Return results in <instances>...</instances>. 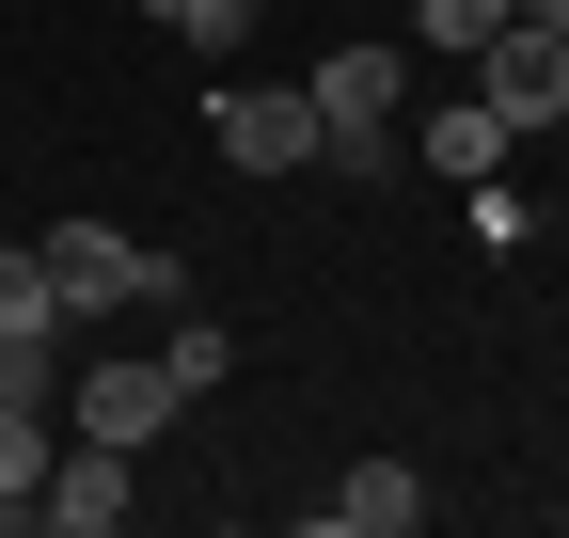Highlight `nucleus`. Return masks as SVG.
<instances>
[{"label": "nucleus", "instance_id": "1", "mask_svg": "<svg viewBox=\"0 0 569 538\" xmlns=\"http://www.w3.org/2000/svg\"><path fill=\"white\" fill-rule=\"evenodd\" d=\"M32 253H48L63 332H111V317H174V301H190V269H174L159 238H111V222H48Z\"/></svg>", "mask_w": 569, "mask_h": 538}, {"label": "nucleus", "instance_id": "2", "mask_svg": "<svg viewBox=\"0 0 569 538\" xmlns=\"http://www.w3.org/2000/svg\"><path fill=\"white\" fill-rule=\"evenodd\" d=\"M301 96H317V159H332L348 190H380V175L411 159V127H396V96H411V48H332Z\"/></svg>", "mask_w": 569, "mask_h": 538}, {"label": "nucleus", "instance_id": "3", "mask_svg": "<svg viewBox=\"0 0 569 538\" xmlns=\"http://www.w3.org/2000/svg\"><path fill=\"white\" fill-rule=\"evenodd\" d=\"M174 412H190V396H174L159 349H142V365H111V349H96V365H63V428H80V444H127V459H142Z\"/></svg>", "mask_w": 569, "mask_h": 538}, {"label": "nucleus", "instance_id": "4", "mask_svg": "<svg viewBox=\"0 0 569 538\" xmlns=\"http://www.w3.org/2000/svg\"><path fill=\"white\" fill-rule=\"evenodd\" d=\"M206 127H222L238 175H301V159H317V96H301V80H222Z\"/></svg>", "mask_w": 569, "mask_h": 538}, {"label": "nucleus", "instance_id": "5", "mask_svg": "<svg viewBox=\"0 0 569 538\" xmlns=\"http://www.w3.org/2000/svg\"><path fill=\"white\" fill-rule=\"evenodd\" d=\"M475 96L507 111V127H569V32H522L507 17V32L475 48Z\"/></svg>", "mask_w": 569, "mask_h": 538}, {"label": "nucleus", "instance_id": "6", "mask_svg": "<svg viewBox=\"0 0 569 538\" xmlns=\"http://www.w3.org/2000/svg\"><path fill=\"white\" fill-rule=\"evenodd\" d=\"M142 491H127V444H80V428H63V459H48V491H32V522L48 538H111Z\"/></svg>", "mask_w": 569, "mask_h": 538}, {"label": "nucleus", "instance_id": "7", "mask_svg": "<svg viewBox=\"0 0 569 538\" xmlns=\"http://www.w3.org/2000/svg\"><path fill=\"white\" fill-rule=\"evenodd\" d=\"M427 522V476L411 459H348V476L317 491V538H411Z\"/></svg>", "mask_w": 569, "mask_h": 538}, {"label": "nucleus", "instance_id": "8", "mask_svg": "<svg viewBox=\"0 0 569 538\" xmlns=\"http://www.w3.org/2000/svg\"><path fill=\"white\" fill-rule=\"evenodd\" d=\"M507 143H522V127L490 111V96H459V111H427V127H411V159H427V175H459V190H475V175H507Z\"/></svg>", "mask_w": 569, "mask_h": 538}, {"label": "nucleus", "instance_id": "9", "mask_svg": "<svg viewBox=\"0 0 569 538\" xmlns=\"http://www.w3.org/2000/svg\"><path fill=\"white\" fill-rule=\"evenodd\" d=\"M159 365H174V396H222V380H238V332L174 301V332H159Z\"/></svg>", "mask_w": 569, "mask_h": 538}, {"label": "nucleus", "instance_id": "10", "mask_svg": "<svg viewBox=\"0 0 569 538\" xmlns=\"http://www.w3.org/2000/svg\"><path fill=\"white\" fill-rule=\"evenodd\" d=\"M0 412H63V332H0Z\"/></svg>", "mask_w": 569, "mask_h": 538}, {"label": "nucleus", "instance_id": "11", "mask_svg": "<svg viewBox=\"0 0 569 538\" xmlns=\"http://www.w3.org/2000/svg\"><path fill=\"white\" fill-rule=\"evenodd\" d=\"M48 459H63V412H0V507L48 491Z\"/></svg>", "mask_w": 569, "mask_h": 538}, {"label": "nucleus", "instance_id": "12", "mask_svg": "<svg viewBox=\"0 0 569 538\" xmlns=\"http://www.w3.org/2000/svg\"><path fill=\"white\" fill-rule=\"evenodd\" d=\"M0 332H63V301H48V253H32V238H0Z\"/></svg>", "mask_w": 569, "mask_h": 538}, {"label": "nucleus", "instance_id": "13", "mask_svg": "<svg viewBox=\"0 0 569 538\" xmlns=\"http://www.w3.org/2000/svg\"><path fill=\"white\" fill-rule=\"evenodd\" d=\"M490 32H507V0H411V48H459V63H475Z\"/></svg>", "mask_w": 569, "mask_h": 538}, {"label": "nucleus", "instance_id": "14", "mask_svg": "<svg viewBox=\"0 0 569 538\" xmlns=\"http://www.w3.org/2000/svg\"><path fill=\"white\" fill-rule=\"evenodd\" d=\"M142 17H159L174 48H238V17H222V0H142Z\"/></svg>", "mask_w": 569, "mask_h": 538}, {"label": "nucleus", "instance_id": "15", "mask_svg": "<svg viewBox=\"0 0 569 538\" xmlns=\"http://www.w3.org/2000/svg\"><path fill=\"white\" fill-rule=\"evenodd\" d=\"M507 17H522V32H569V0H507Z\"/></svg>", "mask_w": 569, "mask_h": 538}, {"label": "nucleus", "instance_id": "16", "mask_svg": "<svg viewBox=\"0 0 569 538\" xmlns=\"http://www.w3.org/2000/svg\"><path fill=\"white\" fill-rule=\"evenodd\" d=\"M222 17H238V32H253V17H269V0H222Z\"/></svg>", "mask_w": 569, "mask_h": 538}, {"label": "nucleus", "instance_id": "17", "mask_svg": "<svg viewBox=\"0 0 569 538\" xmlns=\"http://www.w3.org/2000/svg\"><path fill=\"white\" fill-rule=\"evenodd\" d=\"M0 522H17V507H0Z\"/></svg>", "mask_w": 569, "mask_h": 538}]
</instances>
